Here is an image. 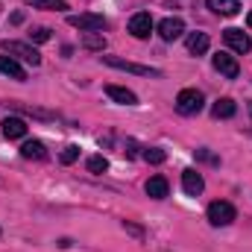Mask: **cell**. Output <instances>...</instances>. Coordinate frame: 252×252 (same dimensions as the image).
<instances>
[{"label": "cell", "mask_w": 252, "mask_h": 252, "mask_svg": "<svg viewBox=\"0 0 252 252\" xmlns=\"http://www.w3.org/2000/svg\"><path fill=\"white\" fill-rule=\"evenodd\" d=\"M202 106H205V97H202V91H196V88H182L179 91V97H176V112L179 115H199L202 112Z\"/></svg>", "instance_id": "cell-1"}, {"label": "cell", "mask_w": 252, "mask_h": 252, "mask_svg": "<svg viewBox=\"0 0 252 252\" xmlns=\"http://www.w3.org/2000/svg\"><path fill=\"white\" fill-rule=\"evenodd\" d=\"M0 47H3L12 59H21V62L32 64V67H38V64H41V53H38L32 44H24V41H9V38H6Z\"/></svg>", "instance_id": "cell-2"}, {"label": "cell", "mask_w": 252, "mask_h": 252, "mask_svg": "<svg viewBox=\"0 0 252 252\" xmlns=\"http://www.w3.org/2000/svg\"><path fill=\"white\" fill-rule=\"evenodd\" d=\"M103 62L109 67H118V70H126V73H138V76H153V79H161L164 73L158 67H150V64H138V62H126L121 56H103Z\"/></svg>", "instance_id": "cell-3"}, {"label": "cell", "mask_w": 252, "mask_h": 252, "mask_svg": "<svg viewBox=\"0 0 252 252\" xmlns=\"http://www.w3.org/2000/svg\"><path fill=\"white\" fill-rule=\"evenodd\" d=\"M205 217H208V223H211V226H229V223L238 217V211H235V205H232V202H226V199H214V202L208 205Z\"/></svg>", "instance_id": "cell-4"}, {"label": "cell", "mask_w": 252, "mask_h": 252, "mask_svg": "<svg viewBox=\"0 0 252 252\" xmlns=\"http://www.w3.org/2000/svg\"><path fill=\"white\" fill-rule=\"evenodd\" d=\"M67 24L76 27L79 32H100V30H106V18L103 15H67Z\"/></svg>", "instance_id": "cell-5"}, {"label": "cell", "mask_w": 252, "mask_h": 252, "mask_svg": "<svg viewBox=\"0 0 252 252\" xmlns=\"http://www.w3.org/2000/svg\"><path fill=\"white\" fill-rule=\"evenodd\" d=\"M223 41L229 44V50H235V53H241V56L252 50V38L244 30H235V27H229V30L223 32Z\"/></svg>", "instance_id": "cell-6"}, {"label": "cell", "mask_w": 252, "mask_h": 252, "mask_svg": "<svg viewBox=\"0 0 252 252\" xmlns=\"http://www.w3.org/2000/svg\"><path fill=\"white\" fill-rule=\"evenodd\" d=\"M150 32H153V18H150V12H138V15H132L129 18V35L132 38H150Z\"/></svg>", "instance_id": "cell-7"}, {"label": "cell", "mask_w": 252, "mask_h": 252, "mask_svg": "<svg viewBox=\"0 0 252 252\" xmlns=\"http://www.w3.org/2000/svg\"><path fill=\"white\" fill-rule=\"evenodd\" d=\"M158 35H161L164 41L182 38V35H185V21H182V18H164V21L158 24Z\"/></svg>", "instance_id": "cell-8"}, {"label": "cell", "mask_w": 252, "mask_h": 252, "mask_svg": "<svg viewBox=\"0 0 252 252\" xmlns=\"http://www.w3.org/2000/svg\"><path fill=\"white\" fill-rule=\"evenodd\" d=\"M211 62H214V70H220L226 79H238L241 64H238V59H235V56H229V53H217Z\"/></svg>", "instance_id": "cell-9"}, {"label": "cell", "mask_w": 252, "mask_h": 252, "mask_svg": "<svg viewBox=\"0 0 252 252\" xmlns=\"http://www.w3.org/2000/svg\"><path fill=\"white\" fill-rule=\"evenodd\" d=\"M182 188H185V193H188V196H199V193H202V188H205L202 173H199V170H193V167L182 170Z\"/></svg>", "instance_id": "cell-10"}, {"label": "cell", "mask_w": 252, "mask_h": 252, "mask_svg": "<svg viewBox=\"0 0 252 252\" xmlns=\"http://www.w3.org/2000/svg\"><path fill=\"white\" fill-rule=\"evenodd\" d=\"M106 97H109V100H115V103H121V106H138L135 91L121 88V85H106Z\"/></svg>", "instance_id": "cell-11"}, {"label": "cell", "mask_w": 252, "mask_h": 252, "mask_svg": "<svg viewBox=\"0 0 252 252\" xmlns=\"http://www.w3.org/2000/svg\"><path fill=\"white\" fill-rule=\"evenodd\" d=\"M205 6L214 15H223V18H232V15L241 12V0H205Z\"/></svg>", "instance_id": "cell-12"}, {"label": "cell", "mask_w": 252, "mask_h": 252, "mask_svg": "<svg viewBox=\"0 0 252 252\" xmlns=\"http://www.w3.org/2000/svg\"><path fill=\"white\" fill-rule=\"evenodd\" d=\"M0 73H6V76H12L18 82L27 79V70L18 64V59H12V56H0Z\"/></svg>", "instance_id": "cell-13"}, {"label": "cell", "mask_w": 252, "mask_h": 252, "mask_svg": "<svg viewBox=\"0 0 252 252\" xmlns=\"http://www.w3.org/2000/svg\"><path fill=\"white\" fill-rule=\"evenodd\" d=\"M0 126H3V135H6L9 141H18V138L27 135V124H24L21 118H6Z\"/></svg>", "instance_id": "cell-14"}, {"label": "cell", "mask_w": 252, "mask_h": 252, "mask_svg": "<svg viewBox=\"0 0 252 252\" xmlns=\"http://www.w3.org/2000/svg\"><path fill=\"white\" fill-rule=\"evenodd\" d=\"M144 190H147V196H153V199H164L167 190H170V185H167L164 176H153V179H147Z\"/></svg>", "instance_id": "cell-15"}, {"label": "cell", "mask_w": 252, "mask_h": 252, "mask_svg": "<svg viewBox=\"0 0 252 252\" xmlns=\"http://www.w3.org/2000/svg\"><path fill=\"white\" fill-rule=\"evenodd\" d=\"M21 156H24L27 161H44V158H47V150H44L41 141H27V144L21 147Z\"/></svg>", "instance_id": "cell-16"}, {"label": "cell", "mask_w": 252, "mask_h": 252, "mask_svg": "<svg viewBox=\"0 0 252 252\" xmlns=\"http://www.w3.org/2000/svg\"><path fill=\"white\" fill-rule=\"evenodd\" d=\"M235 112H238V106H235V100H229V97H223V100H217L214 106H211V115L220 121H229V118H235Z\"/></svg>", "instance_id": "cell-17"}, {"label": "cell", "mask_w": 252, "mask_h": 252, "mask_svg": "<svg viewBox=\"0 0 252 252\" xmlns=\"http://www.w3.org/2000/svg\"><path fill=\"white\" fill-rule=\"evenodd\" d=\"M208 47H211V41H208L205 32H190L188 35V53L202 56V53H208Z\"/></svg>", "instance_id": "cell-18"}, {"label": "cell", "mask_w": 252, "mask_h": 252, "mask_svg": "<svg viewBox=\"0 0 252 252\" xmlns=\"http://www.w3.org/2000/svg\"><path fill=\"white\" fill-rule=\"evenodd\" d=\"M82 47L85 50H106V38H103V32H85L82 35Z\"/></svg>", "instance_id": "cell-19"}, {"label": "cell", "mask_w": 252, "mask_h": 252, "mask_svg": "<svg viewBox=\"0 0 252 252\" xmlns=\"http://www.w3.org/2000/svg\"><path fill=\"white\" fill-rule=\"evenodd\" d=\"M30 9H53V12H62L67 9L64 0H30Z\"/></svg>", "instance_id": "cell-20"}, {"label": "cell", "mask_w": 252, "mask_h": 252, "mask_svg": "<svg viewBox=\"0 0 252 252\" xmlns=\"http://www.w3.org/2000/svg\"><path fill=\"white\" fill-rule=\"evenodd\" d=\"M85 167H88V173H106V170H109V161H106L103 156H91Z\"/></svg>", "instance_id": "cell-21"}, {"label": "cell", "mask_w": 252, "mask_h": 252, "mask_svg": "<svg viewBox=\"0 0 252 252\" xmlns=\"http://www.w3.org/2000/svg\"><path fill=\"white\" fill-rule=\"evenodd\" d=\"M144 158H147L150 164H161V161L167 158V153H164V150H158V147H150V150H144Z\"/></svg>", "instance_id": "cell-22"}, {"label": "cell", "mask_w": 252, "mask_h": 252, "mask_svg": "<svg viewBox=\"0 0 252 252\" xmlns=\"http://www.w3.org/2000/svg\"><path fill=\"white\" fill-rule=\"evenodd\" d=\"M76 158H79V147H73V144H70V147H64L62 156H59V161H62V164H73Z\"/></svg>", "instance_id": "cell-23"}, {"label": "cell", "mask_w": 252, "mask_h": 252, "mask_svg": "<svg viewBox=\"0 0 252 252\" xmlns=\"http://www.w3.org/2000/svg\"><path fill=\"white\" fill-rule=\"evenodd\" d=\"M32 41H35V44H44V41H50V30H47V27H38V30H32V32H30V44H32Z\"/></svg>", "instance_id": "cell-24"}, {"label": "cell", "mask_w": 252, "mask_h": 252, "mask_svg": "<svg viewBox=\"0 0 252 252\" xmlns=\"http://www.w3.org/2000/svg\"><path fill=\"white\" fill-rule=\"evenodd\" d=\"M196 158H199V161H208V164H217V161H220V158H217L214 153H208V150H196Z\"/></svg>", "instance_id": "cell-25"}, {"label": "cell", "mask_w": 252, "mask_h": 252, "mask_svg": "<svg viewBox=\"0 0 252 252\" xmlns=\"http://www.w3.org/2000/svg\"><path fill=\"white\" fill-rule=\"evenodd\" d=\"M124 229L129 232V235H135L138 241H144V229H141V226H135V223H124Z\"/></svg>", "instance_id": "cell-26"}, {"label": "cell", "mask_w": 252, "mask_h": 252, "mask_svg": "<svg viewBox=\"0 0 252 252\" xmlns=\"http://www.w3.org/2000/svg\"><path fill=\"white\" fill-rule=\"evenodd\" d=\"M247 24H250V27H252V12H250V15H247Z\"/></svg>", "instance_id": "cell-27"}]
</instances>
